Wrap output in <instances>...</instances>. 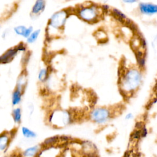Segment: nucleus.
Returning <instances> with one entry per match:
<instances>
[{"label": "nucleus", "instance_id": "2eb2a0df", "mask_svg": "<svg viewBox=\"0 0 157 157\" xmlns=\"http://www.w3.org/2000/svg\"><path fill=\"white\" fill-rule=\"evenodd\" d=\"M48 68H42L40 70L38 74V79L40 82H45L48 78Z\"/></svg>", "mask_w": 157, "mask_h": 157}, {"label": "nucleus", "instance_id": "b1692460", "mask_svg": "<svg viewBox=\"0 0 157 157\" xmlns=\"http://www.w3.org/2000/svg\"><path fill=\"white\" fill-rule=\"evenodd\" d=\"M132 117H133L132 114L131 113H128V114L126 115L125 119H126V120H130V119H131Z\"/></svg>", "mask_w": 157, "mask_h": 157}, {"label": "nucleus", "instance_id": "4be33fe9", "mask_svg": "<svg viewBox=\"0 0 157 157\" xmlns=\"http://www.w3.org/2000/svg\"><path fill=\"white\" fill-rule=\"evenodd\" d=\"M123 2L126 3V4H133L137 2L139 0H121Z\"/></svg>", "mask_w": 157, "mask_h": 157}, {"label": "nucleus", "instance_id": "a211bd4d", "mask_svg": "<svg viewBox=\"0 0 157 157\" xmlns=\"http://www.w3.org/2000/svg\"><path fill=\"white\" fill-rule=\"evenodd\" d=\"M33 31H34V29H33V27L32 26H29L28 27H26V29L25 31V33H24V34L23 35V37L24 38L27 39Z\"/></svg>", "mask_w": 157, "mask_h": 157}, {"label": "nucleus", "instance_id": "423d86ee", "mask_svg": "<svg viewBox=\"0 0 157 157\" xmlns=\"http://www.w3.org/2000/svg\"><path fill=\"white\" fill-rule=\"evenodd\" d=\"M18 50L17 46L11 47L6 50L0 55V64H5L10 63L17 55Z\"/></svg>", "mask_w": 157, "mask_h": 157}, {"label": "nucleus", "instance_id": "f257e3e1", "mask_svg": "<svg viewBox=\"0 0 157 157\" xmlns=\"http://www.w3.org/2000/svg\"><path fill=\"white\" fill-rule=\"evenodd\" d=\"M78 5V7L74 8L73 11L82 21L89 24H94L102 18L104 12L103 7H100L91 2H85Z\"/></svg>", "mask_w": 157, "mask_h": 157}, {"label": "nucleus", "instance_id": "393cba45", "mask_svg": "<svg viewBox=\"0 0 157 157\" xmlns=\"http://www.w3.org/2000/svg\"><path fill=\"white\" fill-rule=\"evenodd\" d=\"M123 157H131V154L129 153V151H126L124 153V155H123Z\"/></svg>", "mask_w": 157, "mask_h": 157}, {"label": "nucleus", "instance_id": "f8f14e48", "mask_svg": "<svg viewBox=\"0 0 157 157\" xmlns=\"http://www.w3.org/2000/svg\"><path fill=\"white\" fill-rule=\"evenodd\" d=\"M12 116L13 121L16 124H19L21 121V109L20 107L15 108L12 112Z\"/></svg>", "mask_w": 157, "mask_h": 157}, {"label": "nucleus", "instance_id": "1a4fd4ad", "mask_svg": "<svg viewBox=\"0 0 157 157\" xmlns=\"http://www.w3.org/2000/svg\"><path fill=\"white\" fill-rule=\"evenodd\" d=\"M23 92L15 88L12 94V104L15 106L19 104L21 101Z\"/></svg>", "mask_w": 157, "mask_h": 157}, {"label": "nucleus", "instance_id": "cd10ccee", "mask_svg": "<svg viewBox=\"0 0 157 157\" xmlns=\"http://www.w3.org/2000/svg\"><path fill=\"white\" fill-rule=\"evenodd\" d=\"M66 1H71V0H66Z\"/></svg>", "mask_w": 157, "mask_h": 157}, {"label": "nucleus", "instance_id": "4468645a", "mask_svg": "<svg viewBox=\"0 0 157 157\" xmlns=\"http://www.w3.org/2000/svg\"><path fill=\"white\" fill-rule=\"evenodd\" d=\"M21 133L25 137L28 139L34 138L36 137V134L33 131L25 126L21 128Z\"/></svg>", "mask_w": 157, "mask_h": 157}, {"label": "nucleus", "instance_id": "6ab92c4d", "mask_svg": "<svg viewBox=\"0 0 157 157\" xmlns=\"http://www.w3.org/2000/svg\"><path fill=\"white\" fill-rule=\"evenodd\" d=\"M131 137L134 139V140H139L141 136H140V130L139 129H136L134 130L133 131V132L131 134Z\"/></svg>", "mask_w": 157, "mask_h": 157}, {"label": "nucleus", "instance_id": "412c9836", "mask_svg": "<svg viewBox=\"0 0 157 157\" xmlns=\"http://www.w3.org/2000/svg\"><path fill=\"white\" fill-rule=\"evenodd\" d=\"M143 126H144V124H143V123L142 121H138L136 123L135 128H136V129H140Z\"/></svg>", "mask_w": 157, "mask_h": 157}, {"label": "nucleus", "instance_id": "9d476101", "mask_svg": "<svg viewBox=\"0 0 157 157\" xmlns=\"http://www.w3.org/2000/svg\"><path fill=\"white\" fill-rule=\"evenodd\" d=\"M40 146L38 145L26 148L23 153V155L25 157H32L36 155L40 151Z\"/></svg>", "mask_w": 157, "mask_h": 157}, {"label": "nucleus", "instance_id": "39448f33", "mask_svg": "<svg viewBox=\"0 0 157 157\" xmlns=\"http://www.w3.org/2000/svg\"><path fill=\"white\" fill-rule=\"evenodd\" d=\"M138 12L143 15L152 16L157 13V5L152 2H139L137 7Z\"/></svg>", "mask_w": 157, "mask_h": 157}, {"label": "nucleus", "instance_id": "ddd939ff", "mask_svg": "<svg viewBox=\"0 0 157 157\" xmlns=\"http://www.w3.org/2000/svg\"><path fill=\"white\" fill-rule=\"evenodd\" d=\"M40 29H37L36 30H34L31 34L29 35V36L26 39V42L28 44H33L35 42L37 38L39 37L40 33Z\"/></svg>", "mask_w": 157, "mask_h": 157}, {"label": "nucleus", "instance_id": "7ed1b4c3", "mask_svg": "<svg viewBox=\"0 0 157 157\" xmlns=\"http://www.w3.org/2000/svg\"><path fill=\"white\" fill-rule=\"evenodd\" d=\"M69 13L70 10L63 9L55 12L48 18L46 28V34L48 37L51 38L52 36L55 37L63 33L64 26Z\"/></svg>", "mask_w": 157, "mask_h": 157}, {"label": "nucleus", "instance_id": "f3484780", "mask_svg": "<svg viewBox=\"0 0 157 157\" xmlns=\"http://www.w3.org/2000/svg\"><path fill=\"white\" fill-rule=\"evenodd\" d=\"M26 28V26H25L24 25H18V26H16L15 27H14L13 31L17 35L23 37V35L25 33Z\"/></svg>", "mask_w": 157, "mask_h": 157}, {"label": "nucleus", "instance_id": "20e7f679", "mask_svg": "<svg viewBox=\"0 0 157 157\" xmlns=\"http://www.w3.org/2000/svg\"><path fill=\"white\" fill-rule=\"evenodd\" d=\"M111 116L110 110L105 107H97L91 111L90 119L98 124H104L107 122Z\"/></svg>", "mask_w": 157, "mask_h": 157}, {"label": "nucleus", "instance_id": "dca6fc26", "mask_svg": "<svg viewBox=\"0 0 157 157\" xmlns=\"http://www.w3.org/2000/svg\"><path fill=\"white\" fill-rule=\"evenodd\" d=\"M59 140V136H52L46 139L44 141L43 144H44V145H45V147L52 146L56 144Z\"/></svg>", "mask_w": 157, "mask_h": 157}, {"label": "nucleus", "instance_id": "6e6552de", "mask_svg": "<svg viewBox=\"0 0 157 157\" xmlns=\"http://www.w3.org/2000/svg\"><path fill=\"white\" fill-rule=\"evenodd\" d=\"M10 135L7 132L0 134V153L7 150L10 142Z\"/></svg>", "mask_w": 157, "mask_h": 157}, {"label": "nucleus", "instance_id": "9b49d317", "mask_svg": "<svg viewBox=\"0 0 157 157\" xmlns=\"http://www.w3.org/2000/svg\"><path fill=\"white\" fill-rule=\"evenodd\" d=\"M26 82H27V80H26V75L25 74H21V75L19 76L17 80L16 88L23 92L25 90V87L26 86Z\"/></svg>", "mask_w": 157, "mask_h": 157}, {"label": "nucleus", "instance_id": "0eeeda50", "mask_svg": "<svg viewBox=\"0 0 157 157\" xmlns=\"http://www.w3.org/2000/svg\"><path fill=\"white\" fill-rule=\"evenodd\" d=\"M45 7L46 0H36L30 12L31 18H36L39 17L45 10Z\"/></svg>", "mask_w": 157, "mask_h": 157}, {"label": "nucleus", "instance_id": "f03ea898", "mask_svg": "<svg viewBox=\"0 0 157 157\" xmlns=\"http://www.w3.org/2000/svg\"><path fill=\"white\" fill-rule=\"evenodd\" d=\"M142 82V74L139 69L131 67L123 71L119 75V84L123 94H132L135 91Z\"/></svg>", "mask_w": 157, "mask_h": 157}, {"label": "nucleus", "instance_id": "a878e982", "mask_svg": "<svg viewBox=\"0 0 157 157\" xmlns=\"http://www.w3.org/2000/svg\"><path fill=\"white\" fill-rule=\"evenodd\" d=\"M132 157H141V155H137V154H133Z\"/></svg>", "mask_w": 157, "mask_h": 157}, {"label": "nucleus", "instance_id": "aec40b11", "mask_svg": "<svg viewBox=\"0 0 157 157\" xmlns=\"http://www.w3.org/2000/svg\"><path fill=\"white\" fill-rule=\"evenodd\" d=\"M140 136L141 137H145L147 136L148 134V131L145 125H144L140 129Z\"/></svg>", "mask_w": 157, "mask_h": 157}, {"label": "nucleus", "instance_id": "5701e85b", "mask_svg": "<svg viewBox=\"0 0 157 157\" xmlns=\"http://www.w3.org/2000/svg\"><path fill=\"white\" fill-rule=\"evenodd\" d=\"M69 139V137L68 136H59V140H62L63 142H66V141H68Z\"/></svg>", "mask_w": 157, "mask_h": 157}, {"label": "nucleus", "instance_id": "bb28decb", "mask_svg": "<svg viewBox=\"0 0 157 157\" xmlns=\"http://www.w3.org/2000/svg\"><path fill=\"white\" fill-rule=\"evenodd\" d=\"M0 29H1V25H0Z\"/></svg>", "mask_w": 157, "mask_h": 157}]
</instances>
